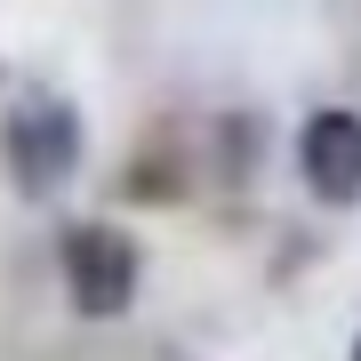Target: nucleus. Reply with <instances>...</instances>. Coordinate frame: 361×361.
Segmentation results:
<instances>
[{
	"label": "nucleus",
	"instance_id": "obj_4",
	"mask_svg": "<svg viewBox=\"0 0 361 361\" xmlns=\"http://www.w3.org/2000/svg\"><path fill=\"white\" fill-rule=\"evenodd\" d=\"M353 361H361V337H353Z\"/></svg>",
	"mask_w": 361,
	"mask_h": 361
},
{
	"label": "nucleus",
	"instance_id": "obj_3",
	"mask_svg": "<svg viewBox=\"0 0 361 361\" xmlns=\"http://www.w3.org/2000/svg\"><path fill=\"white\" fill-rule=\"evenodd\" d=\"M297 169H305V193L329 209L361 201V113L353 104H322V113L297 129Z\"/></svg>",
	"mask_w": 361,
	"mask_h": 361
},
{
	"label": "nucleus",
	"instance_id": "obj_2",
	"mask_svg": "<svg viewBox=\"0 0 361 361\" xmlns=\"http://www.w3.org/2000/svg\"><path fill=\"white\" fill-rule=\"evenodd\" d=\"M56 273H65L73 313L121 322V313L137 305V289H145V249H137V233H121L104 217H80V225H65V241H56Z\"/></svg>",
	"mask_w": 361,
	"mask_h": 361
},
{
	"label": "nucleus",
	"instance_id": "obj_1",
	"mask_svg": "<svg viewBox=\"0 0 361 361\" xmlns=\"http://www.w3.org/2000/svg\"><path fill=\"white\" fill-rule=\"evenodd\" d=\"M80 153H89V137H80V113L65 97H16L0 113V161L25 201H56L80 177Z\"/></svg>",
	"mask_w": 361,
	"mask_h": 361
}]
</instances>
